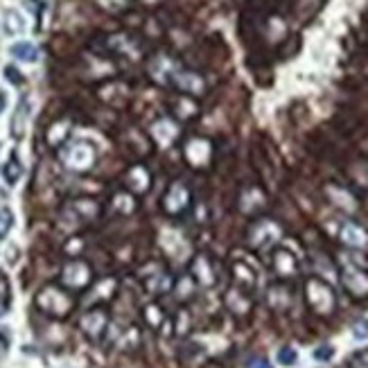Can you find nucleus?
I'll use <instances>...</instances> for the list:
<instances>
[{
	"mask_svg": "<svg viewBox=\"0 0 368 368\" xmlns=\"http://www.w3.org/2000/svg\"><path fill=\"white\" fill-rule=\"evenodd\" d=\"M7 93H5V90L3 88H0V115H3L5 113V109H7Z\"/></svg>",
	"mask_w": 368,
	"mask_h": 368,
	"instance_id": "obj_26",
	"label": "nucleus"
},
{
	"mask_svg": "<svg viewBox=\"0 0 368 368\" xmlns=\"http://www.w3.org/2000/svg\"><path fill=\"white\" fill-rule=\"evenodd\" d=\"M278 362H280L283 366H294V364L298 362V352H296L292 346H285V348L278 350Z\"/></svg>",
	"mask_w": 368,
	"mask_h": 368,
	"instance_id": "obj_23",
	"label": "nucleus"
},
{
	"mask_svg": "<svg viewBox=\"0 0 368 368\" xmlns=\"http://www.w3.org/2000/svg\"><path fill=\"white\" fill-rule=\"evenodd\" d=\"M271 269L280 280H287V278H294V275H298L300 262L292 251H289V248L275 246L273 253H271Z\"/></svg>",
	"mask_w": 368,
	"mask_h": 368,
	"instance_id": "obj_6",
	"label": "nucleus"
},
{
	"mask_svg": "<svg viewBox=\"0 0 368 368\" xmlns=\"http://www.w3.org/2000/svg\"><path fill=\"white\" fill-rule=\"evenodd\" d=\"M28 111H30V102L28 100H21L14 120H11V131H14L16 138H21L25 134V127H28V120H30V113Z\"/></svg>",
	"mask_w": 368,
	"mask_h": 368,
	"instance_id": "obj_18",
	"label": "nucleus"
},
{
	"mask_svg": "<svg viewBox=\"0 0 368 368\" xmlns=\"http://www.w3.org/2000/svg\"><path fill=\"white\" fill-rule=\"evenodd\" d=\"M226 305L235 314H246L248 310H251V292H244V289H240V287L231 289V292L226 294Z\"/></svg>",
	"mask_w": 368,
	"mask_h": 368,
	"instance_id": "obj_17",
	"label": "nucleus"
},
{
	"mask_svg": "<svg viewBox=\"0 0 368 368\" xmlns=\"http://www.w3.org/2000/svg\"><path fill=\"white\" fill-rule=\"evenodd\" d=\"M188 206H190V192H188V188L181 186V183H174V186L167 190L165 199H163L165 213L167 215H181Z\"/></svg>",
	"mask_w": 368,
	"mask_h": 368,
	"instance_id": "obj_11",
	"label": "nucleus"
},
{
	"mask_svg": "<svg viewBox=\"0 0 368 368\" xmlns=\"http://www.w3.org/2000/svg\"><path fill=\"white\" fill-rule=\"evenodd\" d=\"M251 368H273V366H271V364H269L267 359H258V362H256V364L251 366Z\"/></svg>",
	"mask_w": 368,
	"mask_h": 368,
	"instance_id": "obj_28",
	"label": "nucleus"
},
{
	"mask_svg": "<svg viewBox=\"0 0 368 368\" xmlns=\"http://www.w3.org/2000/svg\"><path fill=\"white\" fill-rule=\"evenodd\" d=\"M9 55L21 63H36L41 52H38V48L32 41H16L9 46Z\"/></svg>",
	"mask_w": 368,
	"mask_h": 368,
	"instance_id": "obj_16",
	"label": "nucleus"
},
{
	"mask_svg": "<svg viewBox=\"0 0 368 368\" xmlns=\"http://www.w3.org/2000/svg\"><path fill=\"white\" fill-rule=\"evenodd\" d=\"M348 368H368V348L354 350L348 357Z\"/></svg>",
	"mask_w": 368,
	"mask_h": 368,
	"instance_id": "obj_22",
	"label": "nucleus"
},
{
	"mask_svg": "<svg viewBox=\"0 0 368 368\" xmlns=\"http://www.w3.org/2000/svg\"><path fill=\"white\" fill-rule=\"evenodd\" d=\"M107 325H109V317H107V312H104V310H90V312L84 314V319H82V330L90 339L102 337L104 330H107Z\"/></svg>",
	"mask_w": 368,
	"mask_h": 368,
	"instance_id": "obj_12",
	"label": "nucleus"
},
{
	"mask_svg": "<svg viewBox=\"0 0 368 368\" xmlns=\"http://www.w3.org/2000/svg\"><path fill=\"white\" fill-rule=\"evenodd\" d=\"M231 271H233V283L235 287L244 289V292H253L258 287V271L248 265L246 260H233L231 262Z\"/></svg>",
	"mask_w": 368,
	"mask_h": 368,
	"instance_id": "obj_10",
	"label": "nucleus"
},
{
	"mask_svg": "<svg viewBox=\"0 0 368 368\" xmlns=\"http://www.w3.org/2000/svg\"><path fill=\"white\" fill-rule=\"evenodd\" d=\"M11 226H14V213L9 208H0V240L11 231Z\"/></svg>",
	"mask_w": 368,
	"mask_h": 368,
	"instance_id": "obj_20",
	"label": "nucleus"
},
{
	"mask_svg": "<svg viewBox=\"0 0 368 368\" xmlns=\"http://www.w3.org/2000/svg\"><path fill=\"white\" fill-rule=\"evenodd\" d=\"M190 278L201 287H215L219 280V271H217L215 260L208 253H199L190 265Z\"/></svg>",
	"mask_w": 368,
	"mask_h": 368,
	"instance_id": "obj_5",
	"label": "nucleus"
},
{
	"mask_svg": "<svg viewBox=\"0 0 368 368\" xmlns=\"http://www.w3.org/2000/svg\"><path fill=\"white\" fill-rule=\"evenodd\" d=\"M140 278H142L144 289H147V292L154 294V296H161V294L167 292L169 287H172V278H169L167 269L161 267V265H156V271H152V273L147 269H142Z\"/></svg>",
	"mask_w": 368,
	"mask_h": 368,
	"instance_id": "obj_9",
	"label": "nucleus"
},
{
	"mask_svg": "<svg viewBox=\"0 0 368 368\" xmlns=\"http://www.w3.org/2000/svg\"><path fill=\"white\" fill-rule=\"evenodd\" d=\"M332 357H335V348L327 346V344L314 350V359H319V362H330Z\"/></svg>",
	"mask_w": 368,
	"mask_h": 368,
	"instance_id": "obj_25",
	"label": "nucleus"
},
{
	"mask_svg": "<svg viewBox=\"0 0 368 368\" xmlns=\"http://www.w3.org/2000/svg\"><path fill=\"white\" fill-rule=\"evenodd\" d=\"M144 321H147L152 327H159L163 323V310L159 305H147L144 307Z\"/></svg>",
	"mask_w": 368,
	"mask_h": 368,
	"instance_id": "obj_21",
	"label": "nucleus"
},
{
	"mask_svg": "<svg viewBox=\"0 0 368 368\" xmlns=\"http://www.w3.org/2000/svg\"><path fill=\"white\" fill-rule=\"evenodd\" d=\"M93 280V271L86 265L84 260H70L68 265L63 267L61 283L68 289H84Z\"/></svg>",
	"mask_w": 368,
	"mask_h": 368,
	"instance_id": "obj_7",
	"label": "nucleus"
},
{
	"mask_svg": "<svg viewBox=\"0 0 368 368\" xmlns=\"http://www.w3.org/2000/svg\"><path fill=\"white\" fill-rule=\"evenodd\" d=\"M352 337L357 341H366L368 339V319H357L352 323Z\"/></svg>",
	"mask_w": 368,
	"mask_h": 368,
	"instance_id": "obj_24",
	"label": "nucleus"
},
{
	"mask_svg": "<svg viewBox=\"0 0 368 368\" xmlns=\"http://www.w3.org/2000/svg\"><path fill=\"white\" fill-rule=\"evenodd\" d=\"M23 172H25V169H23V161H21V156H19V152H16V149H11V152L7 154L5 163L0 165V177L5 179L7 186L14 188L16 183L21 181Z\"/></svg>",
	"mask_w": 368,
	"mask_h": 368,
	"instance_id": "obj_13",
	"label": "nucleus"
},
{
	"mask_svg": "<svg viewBox=\"0 0 368 368\" xmlns=\"http://www.w3.org/2000/svg\"><path fill=\"white\" fill-rule=\"evenodd\" d=\"M339 240L350 248H368V231L357 221L346 219L339 226Z\"/></svg>",
	"mask_w": 368,
	"mask_h": 368,
	"instance_id": "obj_8",
	"label": "nucleus"
},
{
	"mask_svg": "<svg viewBox=\"0 0 368 368\" xmlns=\"http://www.w3.org/2000/svg\"><path fill=\"white\" fill-rule=\"evenodd\" d=\"M36 305L46 314H52V317H65V314L73 310L75 300L68 292H61L57 287H46L43 292L36 296Z\"/></svg>",
	"mask_w": 368,
	"mask_h": 368,
	"instance_id": "obj_3",
	"label": "nucleus"
},
{
	"mask_svg": "<svg viewBox=\"0 0 368 368\" xmlns=\"http://www.w3.org/2000/svg\"><path fill=\"white\" fill-rule=\"evenodd\" d=\"M341 285L352 298H368V265L357 256H344L341 262Z\"/></svg>",
	"mask_w": 368,
	"mask_h": 368,
	"instance_id": "obj_2",
	"label": "nucleus"
},
{
	"mask_svg": "<svg viewBox=\"0 0 368 368\" xmlns=\"http://www.w3.org/2000/svg\"><path fill=\"white\" fill-rule=\"evenodd\" d=\"M5 75H9V77H7L9 82H14V84H21V80H19V73H16V70H11V68H5Z\"/></svg>",
	"mask_w": 368,
	"mask_h": 368,
	"instance_id": "obj_27",
	"label": "nucleus"
},
{
	"mask_svg": "<svg viewBox=\"0 0 368 368\" xmlns=\"http://www.w3.org/2000/svg\"><path fill=\"white\" fill-rule=\"evenodd\" d=\"M283 228L275 224L273 219H258L248 228V244L258 251H265V248H271L275 242L280 240Z\"/></svg>",
	"mask_w": 368,
	"mask_h": 368,
	"instance_id": "obj_4",
	"label": "nucleus"
},
{
	"mask_svg": "<svg viewBox=\"0 0 368 368\" xmlns=\"http://www.w3.org/2000/svg\"><path fill=\"white\" fill-rule=\"evenodd\" d=\"M267 303L275 312H287L289 305H292V289H289L287 285H283V283L271 285L269 292H267Z\"/></svg>",
	"mask_w": 368,
	"mask_h": 368,
	"instance_id": "obj_14",
	"label": "nucleus"
},
{
	"mask_svg": "<svg viewBox=\"0 0 368 368\" xmlns=\"http://www.w3.org/2000/svg\"><path fill=\"white\" fill-rule=\"evenodd\" d=\"M5 19H7V25H5L7 34H21L25 30V19L19 14L16 9H9L5 14Z\"/></svg>",
	"mask_w": 368,
	"mask_h": 368,
	"instance_id": "obj_19",
	"label": "nucleus"
},
{
	"mask_svg": "<svg viewBox=\"0 0 368 368\" xmlns=\"http://www.w3.org/2000/svg\"><path fill=\"white\" fill-rule=\"evenodd\" d=\"M305 303L310 305V310L319 317H330V314L337 310V294L335 287L323 280L321 275H310L305 280Z\"/></svg>",
	"mask_w": 368,
	"mask_h": 368,
	"instance_id": "obj_1",
	"label": "nucleus"
},
{
	"mask_svg": "<svg viewBox=\"0 0 368 368\" xmlns=\"http://www.w3.org/2000/svg\"><path fill=\"white\" fill-rule=\"evenodd\" d=\"M95 161V154L86 144H75V147L65 156V163H68L73 169H88Z\"/></svg>",
	"mask_w": 368,
	"mask_h": 368,
	"instance_id": "obj_15",
	"label": "nucleus"
}]
</instances>
